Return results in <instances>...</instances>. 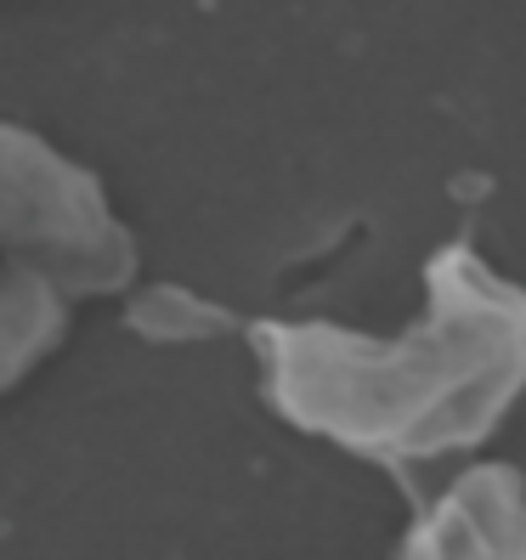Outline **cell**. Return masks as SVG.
<instances>
[{
	"label": "cell",
	"mask_w": 526,
	"mask_h": 560,
	"mask_svg": "<svg viewBox=\"0 0 526 560\" xmlns=\"http://www.w3.org/2000/svg\"><path fill=\"white\" fill-rule=\"evenodd\" d=\"M397 560H526V481L504 465L470 470L413 526Z\"/></svg>",
	"instance_id": "3957f363"
},
{
	"label": "cell",
	"mask_w": 526,
	"mask_h": 560,
	"mask_svg": "<svg viewBox=\"0 0 526 560\" xmlns=\"http://www.w3.org/2000/svg\"><path fill=\"white\" fill-rule=\"evenodd\" d=\"M137 267L125 221L91 171L35 130L0 125V390L69 328V301L108 294Z\"/></svg>",
	"instance_id": "7a4b0ae2"
},
{
	"label": "cell",
	"mask_w": 526,
	"mask_h": 560,
	"mask_svg": "<svg viewBox=\"0 0 526 560\" xmlns=\"http://www.w3.org/2000/svg\"><path fill=\"white\" fill-rule=\"evenodd\" d=\"M424 283L431 312L397 340L335 323H255L272 408L379 465L481 442L526 385V289L470 244H447Z\"/></svg>",
	"instance_id": "6da1fadb"
}]
</instances>
